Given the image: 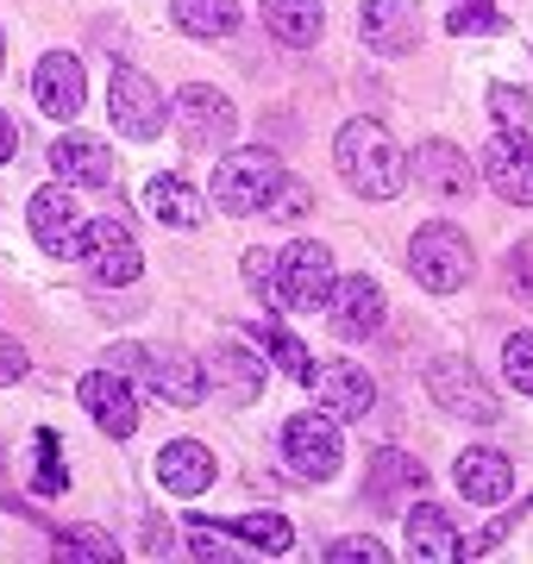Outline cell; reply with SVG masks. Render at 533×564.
Wrapping results in <instances>:
<instances>
[{"instance_id":"cell-1","label":"cell","mask_w":533,"mask_h":564,"mask_svg":"<svg viewBox=\"0 0 533 564\" xmlns=\"http://www.w3.org/2000/svg\"><path fill=\"white\" fill-rule=\"evenodd\" d=\"M333 163H339L346 188L365 195V202H390V195H402V182H409V158L395 151V139L377 120H346L339 126Z\"/></svg>"},{"instance_id":"cell-2","label":"cell","mask_w":533,"mask_h":564,"mask_svg":"<svg viewBox=\"0 0 533 564\" xmlns=\"http://www.w3.org/2000/svg\"><path fill=\"white\" fill-rule=\"evenodd\" d=\"M409 270L421 289H433V295H452V289H465L471 282V239L458 232L452 220H433L414 232L409 245Z\"/></svg>"},{"instance_id":"cell-3","label":"cell","mask_w":533,"mask_h":564,"mask_svg":"<svg viewBox=\"0 0 533 564\" xmlns=\"http://www.w3.org/2000/svg\"><path fill=\"white\" fill-rule=\"evenodd\" d=\"M427 395L439 402V414H452V421H471V426H496V421H502L496 389L483 383L465 358H433L427 364Z\"/></svg>"},{"instance_id":"cell-4","label":"cell","mask_w":533,"mask_h":564,"mask_svg":"<svg viewBox=\"0 0 533 564\" xmlns=\"http://www.w3.org/2000/svg\"><path fill=\"white\" fill-rule=\"evenodd\" d=\"M276 182H283V163L270 151H232L214 163V202H220V214H264Z\"/></svg>"},{"instance_id":"cell-5","label":"cell","mask_w":533,"mask_h":564,"mask_svg":"<svg viewBox=\"0 0 533 564\" xmlns=\"http://www.w3.org/2000/svg\"><path fill=\"white\" fill-rule=\"evenodd\" d=\"M170 120H176V132H183L188 151H226V144H232V132H239V113H232V101H226L220 88H202V82L176 88Z\"/></svg>"},{"instance_id":"cell-6","label":"cell","mask_w":533,"mask_h":564,"mask_svg":"<svg viewBox=\"0 0 533 564\" xmlns=\"http://www.w3.org/2000/svg\"><path fill=\"white\" fill-rule=\"evenodd\" d=\"M283 458L302 484H327L333 470H339V458H346L339 421H333L327 408H320V414H295V421L283 426Z\"/></svg>"},{"instance_id":"cell-7","label":"cell","mask_w":533,"mask_h":564,"mask_svg":"<svg viewBox=\"0 0 533 564\" xmlns=\"http://www.w3.org/2000/svg\"><path fill=\"white\" fill-rule=\"evenodd\" d=\"M276 276H283V307H295V314H327L333 302V251L314 239H295L276 258Z\"/></svg>"},{"instance_id":"cell-8","label":"cell","mask_w":533,"mask_h":564,"mask_svg":"<svg viewBox=\"0 0 533 564\" xmlns=\"http://www.w3.org/2000/svg\"><path fill=\"white\" fill-rule=\"evenodd\" d=\"M477 176L490 182L509 207H533V139H527V126H502V132L483 144Z\"/></svg>"},{"instance_id":"cell-9","label":"cell","mask_w":533,"mask_h":564,"mask_svg":"<svg viewBox=\"0 0 533 564\" xmlns=\"http://www.w3.org/2000/svg\"><path fill=\"white\" fill-rule=\"evenodd\" d=\"M83 232H88V214L76 207L69 182H51L32 195V239L44 245V258H83Z\"/></svg>"},{"instance_id":"cell-10","label":"cell","mask_w":533,"mask_h":564,"mask_svg":"<svg viewBox=\"0 0 533 564\" xmlns=\"http://www.w3.org/2000/svg\"><path fill=\"white\" fill-rule=\"evenodd\" d=\"M83 263H88V276L101 282V289H120V282H139L144 251H139V239H132V226H120V220H88V232H83Z\"/></svg>"},{"instance_id":"cell-11","label":"cell","mask_w":533,"mask_h":564,"mask_svg":"<svg viewBox=\"0 0 533 564\" xmlns=\"http://www.w3.org/2000/svg\"><path fill=\"white\" fill-rule=\"evenodd\" d=\"M76 395H83V408L95 414V426H101L107 440H132L139 433V389H132V377L88 370L83 383H76Z\"/></svg>"},{"instance_id":"cell-12","label":"cell","mask_w":533,"mask_h":564,"mask_svg":"<svg viewBox=\"0 0 533 564\" xmlns=\"http://www.w3.org/2000/svg\"><path fill=\"white\" fill-rule=\"evenodd\" d=\"M107 107H113V126L126 139H157L164 132V95L144 69H113V88H107Z\"/></svg>"},{"instance_id":"cell-13","label":"cell","mask_w":533,"mask_h":564,"mask_svg":"<svg viewBox=\"0 0 533 564\" xmlns=\"http://www.w3.org/2000/svg\"><path fill=\"white\" fill-rule=\"evenodd\" d=\"M414 176H421V195H433V202H471L477 195V163L446 139H427L414 151Z\"/></svg>"},{"instance_id":"cell-14","label":"cell","mask_w":533,"mask_h":564,"mask_svg":"<svg viewBox=\"0 0 533 564\" xmlns=\"http://www.w3.org/2000/svg\"><path fill=\"white\" fill-rule=\"evenodd\" d=\"M358 39L383 57H409L421 44V7L414 0H365L358 7Z\"/></svg>"},{"instance_id":"cell-15","label":"cell","mask_w":533,"mask_h":564,"mask_svg":"<svg viewBox=\"0 0 533 564\" xmlns=\"http://www.w3.org/2000/svg\"><path fill=\"white\" fill-rule=\"evenodd\" d=\"M207 383L220 389L226 408H251L264 395V358H258L246 339H220L214 358H207Z\"/></svg>"},{"instance_id":"cell-16","label":"cell","mask_w":533,"mask_h":564,"mask_svg":"<svg viewBox=\"0 0 533 564\" xmlns=\"http://www.w3.org/2000/svg\"><path fill=\"white\" fill-rule=\"evenodd\" d=\"M32 95H39V107L51 113V120H76L88 101V69L69 51H51V57L39 63V76H32Z\"/></svg>"},{"instance_id":"cell-17","label":"cell","mask_w":533,"mask_h":564,"mask_svg":"<svg viewBox=\"0 0 533 564\" xmlns=\"http://www.w3.org/2000/svg\"><path fill=\"white\" fill-rule=\"evenodd\" d=\"M144 389L170 408H202L207 395V364H195L188 351H151L144 364Z\"/></svg>"},{"instance_id":"cell-18","label":"cell","mask_w":533,"mask_h":564,"mask_svg":"<svg viewBox=\"0 0 533 564\" xmlns=\"http://www.w3.org/2000/svg\"><path fill=\"white\" fill-rule=\"evenodd\" d=\"M327 314H333V333L339 339H370L377 326H383V289L370 276H346V282H333V302H327Z\"/></svg>"},{"instance_id":"cell-19","label":"cell","mask_w":533,"mask_h":564,"mask_svg":"<svg viewBox=\"0 0 533 564\" xmlns=\"http://www.w3.org/2000/svg\"><path fill=\"white\" fill-rule=\"evenodd\" d=\"M314 389H320V408L333 421H365L377 408V383L365 364H327V370H314Z\"/></svg>"},{"instance_id":"cell-20","label":"cell","mask_w":533,"mask_h":564,"mask_svg":"<svg viewBox=\"0 0 533 564\" xmlns=\"http://www.w3.org/2000/svg\"><path fill=\"white\" fill-rule=\"evenodd\" d=\"M214 477H220V464H214V452L202 440H170L157 452V484L170 496H202V489H214Z\"/></svg>"},{"instance_id":"cell-21","label":"cell","mask_w":533,"mask_h":564,"mask_svg":"<svg viewBox=\"0 0 533 564\" xmlns=\"http://www.w3.org/2000/svg\"><path fill=\"white\" fill-rule=\"evenodd\" d=\"M51 170L69 188H101V182H113V151L101 139H88V132H69V139L51 144Z\"/></svg>"},{"instance_id":"cell-22","label":"cell","mask_w":533,"mask_h":564,"mask_svg":"<svg viewBox=\"0 0 533 564\" xmlns=\"http://www.w3.org/2000/svg\"><path fill=\"white\" fill-rule=\"evenodd\" d=\"M409 558L421 564H452V558H465V540H458V527H452L446 508H409Z\"/></svg>"},{"instance_id":"cell-23","label":"cell","mask_w":533,"mask_h":564,"mask_svg":"<svg viewBox=\"0 0 533 564\" xmlns=\"http://www.w3.org/2000/svg\"><path fill=\"white\" fill-rule=\"evenodd\" d=\"M258 13H264V32L276 44H295V51H308L314 39H320V25H327V13H320V0H258Z\"/></svg>"},{"instance_id":"cell-24","label":"cell","mask_w":533,"mask_h":564,"mask_svg":"<svg viewBox=\"0 0 533 564\" xmlns=\"http://www.w3.org/2000/svg\"><path fill=\"white\" fill-rule=\"evenodd\" d=\"M458 489H465L471 502H502L514 489V464L502 458V452H490V445H477V452L458 458Z\"/></svg>"},{"instance_id":"cell-25","label":"cell","mask_w":533,"mask_h":564,"mask_svg":"<svg viewBox=\"0 0 533 564\" xmlns=\"http://www.w3.org/2000/svg\"><path fill=\"white\" fill-rule=\"evenodd\" d=\"M409 489H427V464H414L409 452H377V458H370L365 496H370L377 508H390L395 496H409Z\"/></svg>"},{"instance_id":"cell-26","label":"cell","mask_w":533,"mask_h":564,"mask_svg":"<svg viewBox=\"0 0 533 564\" xmlns=\"http://www.w3.org/2000/svg\"><path fill=\"white\" fill-rule=\"evenodd\" d=\"M170 20L183 25L188 39H232L239 0H170Z\"/></svg>"},{"instance_id":"cell-27","label":"cell","mask_w":533,"mask_h":564,"mask_svg":"<svg viewBox=\"0 0 533 564\" xmlns=\"http://www.w3.org/2000/svg\"><path fill=\"white\" fill-rule=\"evenodd\" d=\"M144 202H151V214L164 226H176V232H195V226H202V195H195L183 176H157L144 188Z\"/></svg>"},{"instance_id":"cell-28","label":"cell","mask_w":533,"mask_h":564,"mask_svg":"<svg viewBox=\"0 0 533 564\" xmlns=\"http://www.w3.org/2000/svg\"><path fill=\"white\" fill-rule=\"evenodd\" d=\"M232 540L258 545V552H289L295 545V527L283 521V514H232V521H220Z\"/></svg>"},{"instance_id":"cell-29","label":"cell","mask_w":533,"mask_h":564,"mask_svg":"<svg viewBox=\"0 0 533 564\" xmlns=\"http://www.w3.org/2000/svg\"><path fill=\"white\" fill-rule=\"evenodd\" d=\"M258 339H264V351H270L276 364H283V370L295 377V383H314V358H308V345L295 339L289 326H276V321L264 314V321H258Z\"/></svg>"},{"instance_id":"cell-30","label":"cell","mask_w":533,"mask_h":564,"mask_svg":"<svg viewBox=\"0 0 533 564\" xmlns=\"http://www.w3.org/2000/svg\"><path fill=\"white\" fill-rule=\"evenodd\" d=\"M57 552H69V558H95V564H113V558H120V540H113V533H101V527H63V533H57Z\"/></svg>"},{"instance_id":"cell-31","label":"cell","mask_w":533,"mask_h":564,"mask_svg":"<svg viewBox=\"0 0 533 564\" xmlns=\"http://www.w3.org/2000/svg\"><path fill=\"white\" fill-rule=\"evenodd\" d=\"M246 289L270 307V314L283 307V276H276V258H270V251H246Z\"/></svg>"},{"instance_id":"cell-32","label":"cell","mask_w":533,"mask_h":564,"mask_svg":"<svg viewBox=\"0 0 533 564\" xmlns=\"http://www.w3.org/2000/svg\"><path fill=\"white\" fill-rule=\"evenodd\" d=\"M502 25H509V20L496 13L490 0H458V13L446 20V32H452V39H471V32H502Z\"/></svg>"},{"instance_id":"cell-33","label":"cell","mask_w":533,"mask_h":564,"mask_svg":"<svg viewBox=\"0 0 533 564\" xmlns=\"http://www.w3.org/2000/svg\"><path fill=\"white\" fill-rule=\"evenodd\" d=\"M308 207H314V188H308V182H295V176H283V182H276V195L264 202V214L289 226V220H302Z\"/></svg>"},{"instance_id":"cell-34","label":"cell","mask_w":533,"mask_h":564,"mask_svg":"<svg viewBox=\"0 0 533 564\" xmlns=\"http://www.w3.org/2000/svg\"><path fill=\"white\" fill-rule=\"evenodd\" d=\"M490 113L502 126H533V95L527 88H514V82H496L490 88Z\"/></svg>"},{"instance_id":"cell-35","label":"cell","mask_w":533,"mask_h":564,"mask_svg":"<svg viewBox=\"0 0 533 564\" xmlns=\"http://www.w3.org/2000/svg\"><path fill=\"white\" fill-rule=\"evenodd\" d=\"M502 370H509V383L521 389V395H533V333H514V339L502 345Z\"/></svg>"},{"instance_id":"cell-36","label":"cell","mask_w":533,"mask_h":564,"mask_svg":"<svg viewBox=\"0 0 533 564\" xmlns=\"http://www.w3.org/2000/svg\"><path fill=\"white\" fill-rule=\"evenodd\" d=\"M333 564H390V552H383V540H370V533H351V540H333L327 545Z\"/></svg>"},{"instance_id":"cell-37","label":"cell","mask_w":533,"mask_h":564,"mask_svg":"<svg viewBox=\"0 0 533 564\" xmlns=\"http://www.w3.org/2000/svg\"><path fill=\"white\" fill-rule=\"evenodd\" d=\"M63 470H57V433H39V496H57Z\"/></svg>"},{"instance_id":"cell-38","label":"cell","mask_w":533,"mask_h":564,"mask_svg":"<svg viewBox=\"0 0 533 564\" xmlns=\"http://www.w3.org/2000/svg\"><path fill=\"white\" fill-rule=\"evenodd\" d=\"M509 276H514V289L533 302V239H521V245L509 251Z\"/></svg>"},{"instance_id":"cell-39","label":"cell","mask_w":533,"mask_h":564,"mask_svg":"<svg viewBox=\"0 0 533 564\" xmlns=\"http://www.w3.org/2000/svg\"><path fill=\"white\" fill-rule=\"evenodd\" d=\"M20 377H25V345L20 339H0V389L20 383Z\"/></svg>"},{"instance_id":"cell-40","label":"cell","mask_w":533,"mask_h":564,"mask_svg":"<svg viewBox=\"0 0 533 564\" xmlns=\"http://www.w3.org/2000/svg\"><path fill=\"white\" fill-rule=\"evenodd\" d=\"M13 151H20V126H13L7 113H0V163L13 158Z\"/></svg>"},{"instance_id":"cell-41","label":"cell","mask_w":533,"mask_h":564,"mask_svg":"<svg viewBox=\"0 0 533 564\" xmlns=\"http://www.w3.org/2000/svg\"><path fill=\"white\" fill-rule=\"evenodd\" d=\"M0 63H7V32H0Z\"/></svg>"}]
</instances>
